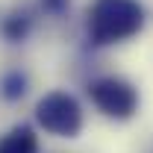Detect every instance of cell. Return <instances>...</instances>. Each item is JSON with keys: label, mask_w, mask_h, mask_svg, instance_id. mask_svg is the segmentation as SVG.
Returning a JSON list of instances; mask_svg holds the SVG:
<instances>
[{"label": "cell", "mask_w": 153, "mask_h": 153, "mask_svg": "<svg viewBox=\"0 0 153 153\" xmlns=\"http://www.w3.org/2000/svg\"><path fill=\"white\" fill-rule=\"evenodd\" d=\"M144 27L138 0H94L88 6V33L97 44L127 41Z\"/></svg>", "instance_id": "1"}, {"label": "cell", "mask_w": 153, "mask_h": 153, "mask_svg": "<svg viewBox=\"0 0 153 153\" xmlns=\"http://www.w3.org/2000/svg\"><path fill=\"white\" fill-rule=\"evenodd\" d=\"M36 118L38 124L53 135L62 138H74L82 127V112H79V103L65 91H50L38 100L36 106Z\"/></svg>", "instance_id": "2"}, {"label": "cell", "mask_w": 153, "mask_h": 153, "mask_svg": "<svg viewBox=\"0 0 153 153\" xmlns=\"http://www.w3.org/2000/svg\"><path fill=\"white\" fill-rule=\"evenodd\" d=\"M88 94L94 100V106L109 118H130L138 109V91L127 79H118V76L94 79L88 85Z\"/></svg>", "instance_id": "3"}, {"label": "cell", "mask_w": 153, "mask_h": 153, "mask_svg": "<svg viewBox=\"0 0 153 153\" xmlns=\"http://www.w3.org/2000/svg\"><path fill=\"white\" fill-rule=\"evenodd\" d=\"M0 153H38V138L30 127H15L0 138Z\"/></svg>", "instance_id": "4"}]
</instances>
